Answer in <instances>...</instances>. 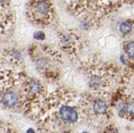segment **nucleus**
<instances>
[{
    "label": "nucleus",
    "mask_w": 134,
    "mask_h": 133,
    "mask_svg": "<svg viewBox=\"0 0 134 133\" xmlns=\"http://www.w3.org/2000/svg\"><path fill=\"white\" fill-rule=\"evenodd\" d=\"M50 12H51V4L47 0H39L34 7V13L37 18H48Z\"/></svg>",
    "instance_id": "1"
},
{
    "label": "nucleus",
    "mask_w": 134,
    "mask_h": 133,
    "mask_svg": "<svg viewBox=\"0 0 134 133\" xmlns=\"http://www.w3.org/2000/svg\"><path fill=\"white\" fill-rule=\"evenodd\" d=\"M62 120L66 123H75L78 120V114L72 107L69 106H62L59 111Z\"/></svg>",
    "instance_id": "2"
},
{
    "label": "nucleus",
    "mask_w": 134,
    "mask_h": 133,
    "mask_svg": "<svg viewBox=\"0 0 134 133\" xmlns=\"http://www.w3.org/2000/svg\"><path fill=\"white\" fill-rule=\"evenodd\" d=\"M19 101L18 95L13 90H8L4 92L2 96V103L4 106H7L8 108L14 107Z\"/></svg>",
    "instance_id": "3"
},
{
    "label": "nucleus",
    "mask_w": 134,
    "mask_h": 133,
    "mask_svg": "<svg viewBox=\"0 0 134 133\" xmlns=\"http://www.w3.org/2000/svg\"><path fill=\"white\" fill-rule=\"evenodd\" d=\"M107 104L100 100H97L93 104V110L97 114H105L107 111Z\"/></svg>",
    "instance_id": "4"
},
{
    "label": "nucleus",
    "mask_w": 134,
    "mask_h": 133,
    "mask_svg": "<svg viewBox=\"0 0 134 133\" xmlns=\"http://www.w3.org/2000/svg\"><path fill=\"white\" fill-rule=\"evenodd\" d=\"M60 41L63 46L70 47L74 44V36L70 34H63L60 37Z\"/></svg>",
    "instance_id": "5"
},
{
    "label": "nucleus",
    "mask_w": 134,
    "mask_h": 133,
    "mask_svg": "<svg viewBox=\"0 0 134 133\" xmlns=\"http://www.w3.org/2000/svg\"><path fill=\"white\" fill-rule=\"evenodd\" d=\"M42 90V85L37 80H32L29 84V91L33 95L40 94Z\"/></svg>",
    "instance_id": "6"
},
{
    "label": "nucleus",
    "mask_w": 134,
    "mask_h": 133,
    "mask_svg": "<svg viewBox=\"0 0 134 133\" xmlns=\"http://www.w3.org/2000/svg\"><path fill=\"white\" fill-rule=\"evenodd\" d=\"M133 25L130 21H123L119 25V31L122 34H128L132 31Z\"/></svg>",
    "instance_id": "7"
},
{
    "label": "nucleus",
    "mask_w": 134,
    "mask_h": 133,
    "mask_svg": "<svg viewBox=\"0 0 134 133\" xmlns=\"http://www.w3.org/2000/svg\"><path fill=\"white\" fill-rule=\"evenodd\" d=\"M89 85L90 87L93 90H97L99 89L102 85V79L100 78L99 76H92L90 78V81H89Z\"/></svg>",
    "instance_id": "8"
},
{
    "label": "nucleus",
    "mask_w": 134,
    "mask_h": 133,
    "mask_svg": "<svg viewBox=\"0 0 134 133\" xmlns=\"http://www.w3.org/2000/svg\"><path fill=\"white\" fill-rule=\"evenodd\" d=\"M124 49L127 57L132 60H134V40L128 41V42L126 43Z\"/></svg>",
    "instance_id": "9"
},
{
    "label": "nucleus",
    "mask_w": 134,
    "mask_h": 133,
    "mask_svg": "<svg viewBox=\"0 0 134 133\" xmlns=\"http://www.w3.org/2000/svg\"><path fill=\"white\" fill-rule=\"evenodd\" d=\"M10 56L13 60H20L22 59L21 53L19 50H16V49H13V50L10 52Z\"/></svg>",
    "instance_id": "10"
},
{
    "label": "nucleus",
    "mask_w": 134,
    "mask_h": 133,
    "mask_svg": "<svg viewBox=\"0 0 134 133\" xmlns=\"http://www.w3.org/2000/svg\"><path fill=\"white\" fill-rule=\"evenodd\" d=\"M36 67L39 70H42L44 69L47 65V61H46L45 59H39L36 61Z\"/></svg>",
    "instance_id": "11"
},
{
    "label": "nucleus",
    "mask_w": 134,
    "mask_h": 133,
    "mask_svg": "<svg viewBox=\"0 0 134 133\" xmlns=\"http://www.w3.org/2000/svg\"><path fill=\"white\" fill-rule=\"evenodd\" d=\"M126 113L134 115V101L126 105Z\"/></svg>",
    "instance_id": "12"
},
{
    "label": "nucleus",
    "mask_w": 134,
    "mask_h": 133,
    "mask_svg": "<svg viewBox=\"0 0 134 133\" xmlns=\"http://www.w3.org/2000/svg\"><path fill=\"white\" fill-rule=\"evenodd\" d=\"M33 37H34V39H35L37 40H44L45 39V34H44V33L42 31H37L34 34Z\"/></svg>",
    "instance_id": "13"
},
{
    "label": "nucleus",
    "mask_w": 134,
    "mask_h": 133,
    "mask_svg": "<svg viewBox=\"0 0 134 133\" xmlns=\"http://www.w3.org/2000/svg\"><path fill=\"white\" fill-rule=\"evenodd\" d=\"M120 61L122 65H127V59H126V57L124 55L120 56Z\"/></svg>",
    "instance_id": "14"
},
{
    "label": "nucleus",
    "mask_w": 134,
    "mask_h": 133,
    "mask_svg": "<svg viewBox=\"0 0 134 133\" xmlns=\"http://www.w3.org/2000/svg\"><path fill=\"white\" fill-rule=\"evenodd\" d=\"M26 133H35V131H34L32 128H29V129H28V130H27Z\"/></svg>",
    "instance_id": "15"
},
{
    "label": "nucleus",
    "mask_w": 134,
    "mask_h": 133,
    "mask_svg": "<svg viewBox=\"0 0 134 133\" xmlns=\"http://www.w3.org/2000/svg\"><path fill=\"white\" fill-rule=\"evenodd\" d=\"M111 133H118V132H116V131H112V132H111Z\"/></svg>",
    "instance_id": "16"
},
{
    "label": "nucleus",
    "mask_w": 134,
    "mask_h": 133,
    "mask_svg": "<svg viewBox=\"0 0 134 133\" xmlns=\"http://www.w3.org/2000/svg\"><path fill=\"white\" fill-rule=\"evenodd\" d=\"M82 133H87V132H82Z\"/></svg>",
    "instance_id": "17"
}]
</instances>
